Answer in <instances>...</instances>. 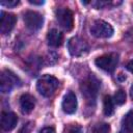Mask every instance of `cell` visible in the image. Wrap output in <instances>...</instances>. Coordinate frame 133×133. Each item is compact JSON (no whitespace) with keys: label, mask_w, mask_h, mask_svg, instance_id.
I'll list each match as a JSON object with an SVG mask.
<instances>
[{"label":"cell","mask_w":133,"mask_h":133,"mask_svg":"<svg viewBox=\"0 0 133 133\" xmlns=\"http://www.w3.org/2000/svg\"><path fill=\"white\" fill-rule=\"evenodd\" d=\"M81 92L82 96L85 98L86 102L88 104H94L100 88V81L94 76V75H89L82 83H81Z\"/></svg>","instance_id":"1"},{"label":"cell","mask_w":133,"mask_h":133,"mask_svg":"<svg viewBox=\"0 0 133 133\" xmlns=\"http://www.w3.org/2000/svg\"><path fill=\"white\" fill-rule=\"evenodd\" d=\"M59 85V81L52 75H43L36 82V88L38 92L44 97H51Z\"/></svg>","instance_id":"2"},{"label":"cell","mask_w":133,"mask_h":133,"mask_svg":"<svg viewBox=\"0 0 133 133\" xmlns=\"http://www.w3.org/2000/svg\"><path fill=\"white\" fill-rule=\"evenodd\" d=\"M20 79L9 70H3L0 76V89L2 92H9L12 88L20 85Z\"/></svg>","instance_id":"3"},{"label":"cell","mask_w":133,"mask_h":133,"mask_svg":"<svg viewBox=\"0 0 133 133\" xmlns=\"http://www.w3.org/2000/svg\"><path fill=\"white\" fill-rule=\"evenodd\" d=\"M90 32L97 38H108L112 36L113 28L109 23L103 20H97L92 23L90 27Z\"/></svg>","instance_id":"4"},{"label":"cell","mask_w":133,"mask_h":133,"mask_svg":"<svg viewBox=\"0 0 133 133\" xmlns=\"http://www.w3.org/2000/svg\"><path fill=\"white\" fill-rule=\"evenodd\" d=\"M95 63L101 70L111 73L115 70V68L118 63V55L116 53H109V54L102 55L96 59Z\"/></svg>","instance_id":"5"},{"label":"cell","mask_w":133,"mask_h":133,"mask_svg":"<svg viewBox=\"0 0 133 133\" xmlns=\"http://www.w3.org/2000/svg\"><path fill=\"white\" fill-rule=\"evenodd\" d=\"M68 49L73 56H82L88 51V45L80 36H74L68 42Z\"/></svg>","instance_id":"6"},{"label":"cell","mask_w":133,"mask_h":133,"mask_svg":"<svg viewBox=\"0 0 133 133\" xmlns=\"http://www.w3.org/2000/svg\"><path fill=\"white\" fill-rule=\"evenodd\" d=\"M56 20L65 31H71L74 27L73 12L69 8H58L56 10Z\"/></svg>","instance_id":"7"},{"label":"cell","mask_w":133,"mask_h":133,"mask_svg":"<svg viewBox=\"0 0 133 133\" xmlns=\"http://www.w3.org/2000/svg\"><path fill=\"white\" fill-rule=\"evenodd\" d=\"M24 22L28 29L32 31H36L42 28L44 24V18L37 11L28 10L24 14Z\"/></svg>","instance_id":"8"},{"label":"cell","mask_w":133,"mask_h":133,"mask_svg":"<svg viewBox=\"0 0 133 133\" xmlns=\"http://www.w3.org/2000/svg\"><path fill=\"white\" fill-rule=\"evenodd\" d=\"M17 22V17L12 14H8L5 11H1V17H0V31L2 34H7L9 33L15 24Z\"/></svg>","instance_id":"9"},{"label":"cell","mask_w":133,"mask_h":133,"mask_svg":"<svg viewBox=\"0 0 133 133\" xmlns=\"http://www.w3.org/2000/svg\"><path fill=\"white\" fill-rule=\"evenodd\" d=\"M61 108L62 110L68 113V114H73L77 110V99L74 92L69 91L68 94L64 95L61 103Z\"/></svg>","instance_id":"10"},{"label":"cell","mask_w":133,"mask_h":133,"mask_svg":"<svg viewBox=\"0 0 133 133\" xmlns=\"http://www.w3.org/2000/svg\"><path fill=\"white\" fill-rule=\"evenodd\" d=\"M18 124V116L14 112H2L1 127L4 131H11Z\"/></svg>","instance_id":"11"},{"label":"cell","mask_w":133,"mask_h":133,"mask_svg":"<svg viewBox=\"0 0 133 133\" xmlns=\"http://www.w3.org/2000/svg\"><path fill=\"white\" fill-rule=\"evenodd\" d=\"M35 106V100L30 94H23L20 98V108L25 114L30 113Z\"/></svg>","instance_id":"12"},{"label":"cell","mask_w":133,"mask_h":133,"mask_svg":"<svg viewBox=\"0 0 133 133\" xmlns=\"http://www.w3.org/2000/svg\"><path fill=\"white\" fill-rule=\"evenodd\" d=\"M62 38H63L62 33H61L59 30L55 29V28L51 29V30L48 32V35H47V39H48L49 46L55 47V48H56V47H59V46L61 45Z\"/></svg>","instance_id":"13"},{"label":"cell","mask_w":133,"mask_h":133,"mask_svg":"<svg viewBox=\"0 0 133 133\" xmlns=\"http://www.w3.org/2000/svg\"><path fill=\"white\" fill-rule=\"evenodd\" d=\"M123 129L132 133L133 132V110L129 111L123 119Z\"/></svg>","instance_id":"14"},{"label":"cell","mask_w":133,"mask_h":133,"mask_svg":"<svg viewBox=\"0 0 133 133\" xmlns=\"http://www.w3.org/2000/svg\"><path fill=\"white\" fill-rule=\"evenodd\" d=\"M103 110L105 115L109 116L113 113L114 111V106H113V100L111 99L110 96H106L104 98V102H103Z\"/></svg>","instance_id":"15"},{"label":"cell","mask_w":133,"mask_h":133,"mask_svg":"<svg viewBox=\"0 0 133 133\" xmlns=\"http://www.w3.org/2000/svg\"><path fill=\"white\" fill-rule=\"evenodd\" d=\"M90 133H110V126L106 123L96 124L91 128Z\"/></svg>","instance_id":"16"},{"label":"cell","mask_w":133,"mask_h":133,"mask_svg":"<svg viewBox=\"0 0 133 133\" xmlns=\"http://www.w3.org/2000/svg\"><path fill=\"white\" fill-rule=\"evenodd\" d=\"M113 102L117 105H123L126 102V94L123 89H118L115 94H114V98H113Z\"/></svg>","instance_id":"17"},{"label":"cell","mask_w":133,"mask_h":133,"mask_svg":"<svg viewBox=\"0 0 133 133\" xmlns=\"http://www.w3.org/2000/svg\"><path fill=\"white\" fill-rule=\"evenodd\" d=\"M65 133H83V130H82L81 126H79L77 124H72L66 127Z\"/></svg>","instance_id":"18"},{"label":"cell","mask_w":133,"mask_h":133,"mask_svg":"<svg viewBox=\"0 0 133 133\" xmlns=\"http://www.w3.org/2000/svg\"><path fill=\"white\" fill-rule=\"evenodd\" d=\"M19 4V1H16V0H14V1H1V5H3V6H7V7H12V6H16V5H18Z\"/></svg>","instance_id":"19"},{"label":"cell","mask_w":133,"mask_h":133,"mask_svg":"<svg viewBox=\"0 0 133 133\" xmlns=\"http://www.w3.org/2000/svg\"><path fill=\"white\" fill-rule=\"evenodd\" d=\"M32 124L31 123H28V124H26L25 126H23V128L20 130V132L19 133H29L30 132V130H31V128H32Z\"/></svg>","instance_id":"20"},{"label":"cell","mask_w":133,"mask_h":133,"mask_svg":"<svg viewBox=\"0 0 133 133\" xmlns=\"http://www.w3.org/2000/svg\"><path fill=\"white\" fill-rule=\"evenodd\" d=\"M39 133H55V130L52 127H45L39 131Z\"/></svg>","instance_id":"21"},{"label":"cell","mask_w":133,"mask_h":133,"mask_svg":"<svg viewBox=\"0 0 133 133\" xmlns=\"http://www.w3.org/2000/svg\"><path fill=\"white\" fill-rule=\"evenodd\" d=\"M127 69H128V71H130V72L133 74V60H131V61L128 62V64H127Z\"/></svg>","instance_id":"22"},{"label":"cell","mask_w":133,"mask_h":133,"mask_svg":"<svg viewBox=\"0 0 133 133\" xmlns=\"http://www.w3.org/2000/svg\"><path fill=\"white\" fill-rule=\"evenodd\" d=\"M29 3H31V4H36V5H42V4H44V1H34V0H29Z\"/></svg>","instance_id":"23"},{"label":"cell","mask_w":133,"mask_h":133,"mask_svg":"<svg viewBox=\"0 0 133 133\" xmlns=\"http://www.w3.org/2000/svg\"><path fill=\"white\" fill-rule=\"evenodd\" d=\"M130 97L133 99V85H132L131 88H130Z\"/></svg>","instance_id":"24"},{"label":"cell","mask_w":133,"mask_h":133,"mask_svg":"<svg viewBox=\"0 0 133 133\" xmlns=\"http://www.w3.org/2000/svg\"><path fill=\"white\" fill-rule=\"evenodd\" d=\"M118 133H130V132H128V131H126V130H124V129H123V130H121Z\"/></svg>","instance_id":"25"}]
</instances>
